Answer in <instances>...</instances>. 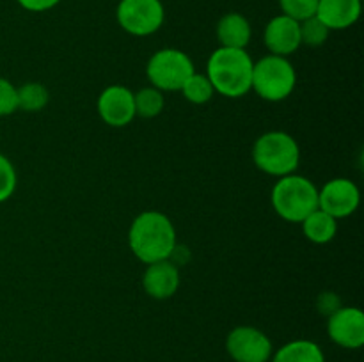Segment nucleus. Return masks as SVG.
Returning <instances> with one entry per match:
<instances>
[{"mask_svg": "<svg viewBox=\"0 0 364 362\" xmlns=\"http://www.w3.org/2000/svg\"><path fill=\"white\" fill-rule=\"evenodd\" d=\"M128 245L144 265L169 259L176 241V229L169 216L156 209L139 213L128 229Z\"/></svg>", "mask_w": 364, "mask_h": 362, "instance_id": "nucleus-1", "label": "nucleus"}, {"mask_svg": "<svg viewBox=\"0 0 364 362\" xmlns=\"http://www.w3.org/2000/svg\"><path fill=\"white\" fill-rule=\"evenodd\" d=\"M252 66L255 60L242 48L219 46L210 55L206 64V77L213 89L226 98H242L252 87Z\"/></svg>", "mask_w": 364, "mask_h": 362, "instance_id": "nucleus-2", "label": "nucleus"}, {"mask_svg": "<svg viewBox=\"0 0 364 362\" xmlns=\"http://www.w3.org/2000/svg\"><path fill=\"white\" fill-rule=\"evenodd\" d=\"M270 202L277 215L291 224H301L309 213L318 209V188L301 174L277 177L270 192Z\"/></svg>", "mask_w": 364, "mask_h": 362, "instance_id": "nucleus-3", "label": "nucleus"}, {"mask_svg": "<svg viewBox=\"0 0 364 362\" xmlns=\"http://www.w3.org/2000/svg\"><path fill=\"white\" fill-rule=\"evenodd\" d=\"M252 162L262 172L274 177L294 174L301 163L299 142L287 131H267L252 144Z\"/></svg>", "mask_w": 364, "mask_h": 362, "instance_id": "nucleus-4", "label": "nucleus"}, {"mask_svg": "<svg viewBox=\"0 0 364 362\" xmlns=\"http://www.w3.org/2000/svg\"><path fill=\"white\" fill-rule=\"evenodd\" d=\"M297 85V71L288 57L269 55L256 60L252 66V87L256 94L270 103H277L291 96Z\"/></svg>", "mask_w": 364, "mask_h": 362, "instance_id": "nucleus-5", "label": "nucleus"}, {"mask_svg": "<svg viewBox=\"0 0 364 362\" xmlns=\"http://www.w3.org/2000/svg\"><path fill=\"white\" fill-rule=\"evenodd\" d=\"M194 71V62L187 53L178 48H162L149 57L146 77L159 91L174 92L180 91Z\"/></svg>", "mask_w": 364, "mask_h": 362, "instance_id": "nucleus-6", "label": "nucleus"}, {"mask_svg": "<svg viewBox=\"0 0 364 362\" xmlns=\"http://www.w3.org/2000/svg\"><path fill=\"white\" fill-rule=\"evenodd\" d=\"M116 20L130 35L146 38L162 28L166 21V7L162 0H119Z\"/></svg>", "mask_w": 364, "mask_h": 362, "instance_id": "nucleus-7", "label": "nucleus"}, {"mask_svg": "<svg viewBox=\"0 0 364 362\" xmlns=\"http://www.w3.org/2000/svg\"><path fill=\"white\" fill-rule=\"evenodd\" d=\"M226 350L235 362H269L274 353L270 337L251 325L235 327L226 337Z\"/></svg>", "mask_w": 364, "mask_h": 362, "instance_id": "nucleus-8", "label": "nucleus"}, {"mask_svg": "<svg viewBox=\"0 0 364 362\" xmlns=\"http://www.w3.org/2000/svg\"><path fill=\"white\" fill-rule=\"evenodd\" d=\"M359 202H361V192L358 185L348 177H334L318 190V208L336 220L347 219L355 213Z\"/></svg>", "mask_w": 364, "mask_h": 362, "instance_id": "nucleus-9", "label": "nucleus"}, {"mask_svg": "<svg viewBox=\"0 0 364 362\" xmlns=\"http://www.w3.org/2000/svg\"><path fill=\"white\" fill-rule=\"evenodd\" d=\"M100 119L112 128H124L135 119L134 92L119 84L103 89L96 102Z\"/></svg>", "mask_w": 364, "mask_h": 362, "instance_id": "nucleus-10", "label": "nucleus"}, {"mask_svg": "<svg viewBox=\"0 0 364 362\" xmlns=\"http://www.w3.org/2000/svg\"><path fill=\"white\" fill-rule=\"evenodd\" d=\"M327 334L338 346L358 350L364 344V312L359 307L341 305L327 318Z\"/></svg>", "mask_w": 364, "mask_h": 362, "instance_id": "nucleus-11", "label": "nucleus"}, {"mask_svg": "<svg viewBox=\"0 0 364 362\" xmlns=\"http://www.w3.org/2000/svg\"><path fill=\"white\" fill-rule=\"evenodd\" d=\"M263 43L272 55L288 57L302 46L299 21L287 14H277L267 23Z\"/></svg>", "mask_w": 364, "mask_h": 362, "instance_id": "nucleus-12", "label": "nucleus"}, {"mask_svg": "<svg viewBox=\"0 0 364 362\" xmlns=\"http://www.w3.org/2000/svg\"><path fill=\"white\" fill-rule=\"evenodd\" d=\"M180 283V268L169 259L146 265L144 273H142V287L146 295L155 300H167L176 295Z\"/></svg>", "mask_w": 364, "mask_h": 362, "instance_id": "nucleus-13", "label": "nucleus"}, {"mask_svg": "<svg viewBox=\"0 0 364 362\" xmlns=\"http://www.w3.org/2000/svg\"><path fill=\"white\" fill-rule=\"evenodd\" d=\"M315 16L329 31H345L361 16V0H318Z\"/></svg>", "mask_w": 364, "mask_h": 362, "instance_id": "nucleus-14", "label": "nucleus"}, {"mask_svg": "<svg viewBox=\"0 0 364 362\" xmlns=\"http://www.w3.org/2000/svg\"><path fill=\"white\" fill-rule=\"evenodd\" d=\"M217 41L224 48L245 50L251 43L252 28L247 18L240 13H228L217 23Z\"/></svg>", "mask_w": 364, "mask_h": 362, "instance_id": "nucleus-15", "label": "nucleus"}, {"mask_svg": "<svg viewBox=\"0 0 364 362\" xmlns=\"http://www.w3.org/2000/svg\"><path fill=\"white\" fill-rule=\"evenodd\" d=\"M302 233L308 238L311 243L326 245L336 238L338 233V220L326 213L323 209H315L309 213L304 220L301 222Z\"/></svg>", "mask_w": 364, "mask_h": 362, "instance_id": "nucleus-16", "label": "nucleus"}, {"mask_svg": "<svg viewBox=\"0 0 364 362\" xmlns=\"http://www.w3.org/2000/svg\"><path fill=\"white\" fill-rule=\"evenodd\" d=\"M270 362H326V355L313 341L295 339L272 353Z\"/></svg>", "mask_w": 364, "mask_h": 362, "instance_id": "nucleus-17", "label": "nucleus"}, {"mask_svg": "<svg viewBox=\"0 0 364 362\" xmlns=\"http://www.w3.org/2000/svg\"><path fill=\"white\" fill-rule=\"evenodd\" d=\"M18 94V110L23 112H41L50 102V92L39 82H27V84L16 87Z\"/></svg>", "mask_w": 364, "mask_h": 362, "instance_id": "nucleus-18", "label": "nucleus"}, {"mask_svg": "<svg viewBox=\"0 0 364 362\" xmlns=\"http://www.w3.org/2000/svg\"><path fill=\"white\" fill-rule=\"evenodd\" d=\"M134 102L135 116L144 117V119H153V117L160 116L166 109V96L153 85L142 87L141 91L134 92Z\"/></svg>", "mask_w": 364, "mask_h": 362, "instance_id": "nucleus-19", "label": "nucleus"}, {"mask_svg": "<svg viewBox=\"0 0 364 362\" xmlns=\"http://www.w3.org/2000/svg\"><path fill=\"white\" fill-rule=\"evenodd\" d=\"M180 91L181 94L185 96V99H187L188 103H192V105H205V103H208L210 99L213 98V94H215V89H213L212 82L206 77V73H198V71H194V73L185 80V84L181 85Z\"/></svg>", "mask_w": 364, "mask_h": 362, "instance_id": "nucleus-20", "label": "nucleus"}, {"mask_svg": "<svg viewBox=\"0 0 364 362\" xmlns=\"http://www.w3.org/2000/svg\"><path fill=\"white\" fill-rule=\"evenodd\" d=\"M299 28H301V43L306 46H322L323 43L329 39L331 31L318 20L316 16L308 18V20L299 21Z\"/></svg>", "mask_w": 364, "mask_h": 362, "instance_id": "nucleus-21", "label": "nucleus"}, {"mask_svg": "<svg viewBox=\"0 0 364 362\" xmlns=\"http://www.w3.org/2000/svg\"><path fill=\"white\" fill-rule=\"evenodd\" d=\"M279 6L281 11H283L281 14H287L294 20L302 21L315 16L318 0H279Z\"/></svg>", "mask_w": 364, "mask_h": 362, "instance_id": "nucleus-22", "label": "nucleus"}, {"mask_svg": "<svg viewBox=\"0 0 364 362\" xmlns=\"http://www.w3.org/2000/svg\"><path fill=\"white\" fill-rule=\"evenodd\" d=\"M18 185L16 169L6 155L0 153V202H6L14 194Z\"/></svg>", "mask_w": 364, "mask_h": 362, "instance_id": "nucleus-23", "label": "nucleus"}, {"mask_svg": "<svg viewBox=\"0 0 364 362\" xmlns=\"http://www.w3.org/2000/svg\"><path fill=\"white\" fill-rule=\"evenodd\" d=\"M18 110L16 85L7 78L0 77V117L11 116Z\"/></svg>", "mask_w": 364, "mask_h": 362, "instance_id": "nucleus-24", "label": "nucleus"}, {"mask_svg": "<svg viewBox=\"0 0 364 362\" xmlns=\"http://www.w3.org/2000/svg\"><path fill=\"white\" fill-rule=\"evenodd\" d=\"M25 11L31 13H45V11L53 9L60 0H16Z\"/></svg>", "mask_w": 364, "mask_h": 362, "instance_id": "nucleus-25", "label": "nucleus"}, {"mask_svg": "<svg viewBox=\"0 0 364 362\" xmlns=\"http://www.w3.org/2000/svg\"><path fill=\"white\" fill-rule=\"evenodd\" d=\"M341 304H340V298L336 297L334 293H322L318 297V309L320 312H326L327 316L333 314L336 309H340Z\"/></svg>", "mask_w": 364, "mask_h": 362, "instance_id": "nucleus-26", "label": "nucleus"}]
</instances>
